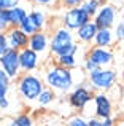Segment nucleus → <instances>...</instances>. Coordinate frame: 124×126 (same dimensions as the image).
Returning <instances> with one entry per match:
<instances>
[{
	"label": "nucleus",
	"mask_w": 124,
	"mask_h": 126,
	"mask_svg": "<svg viewBox=\"0 0 124 126\" xmlns=\"http://www.w3.org/2000/svg\"><path fill=\"white\" fill-rule=\"evenodd\" d=\"M3 121V113H2V110H0V123Z\"/></svg>",
	"instance_id": "f704fd0d"
},
{
	"label": "nucleus",
	"mask_w": 124,
	"mask_h": 126,
	"mask_svg": "<svg viewBox=\"0 0 124 126\" xmlns=\"http://www.w3.org/2000/svg\"><path fill=\"white\" fill-rule=\"evenodd\" d=\"M103 3H105L103 0H84V2L81 3L80 8L83 10V11L86 13V15L89 16L91 19H92L94 16H96V13L99 11V8L103 5Z\"/></svg>",
	"instance_id": "a211bd4d"
},
{
	"label": "nucleus",
	"mask_w": 124,
	"mask_h": 126,
	"mask_svg": "<svg viewBox=\"0 0 124 126\" xmlns=\"http://www.w3.org/2000/svg\"><path fill=\"white\" fill-rule=\"evenodd\" d=\"M43 88L45 83L41 77L35 74H22L18 77V93L25 102H35Z\"/></svg>",
	"instance_id": "7ed1b4c3"
},
{
	"label": "nucleus",
	"mask_w": 124,
	"mask_h": 126,
	"mask_svg": "<svg viewBox=\"0 0 124 126\" xmlns=\"http://www.w3.org/2000/svg\"><path fill=\"white\" fill-rule=\"evenodd\" d=\"M123 89H124V83H123Z\"/></svg>",
	"instance_id": "c9c22d12"
},
{
	"label": "nucleus",
	"mask_w": 124,
	"mask_h": 126,
	"mask_svg": "<svg viewBox=\"0 0 124 126\" xmlns=\"http://www.w3.org/2000/svg\"><path fill=\"white\" fill-rule=\"evenodd\" d=\"M97 29L99 27L96 26V22L91 19V21H87L86 24L81 26V27L75 32V38H76L80 43L89 45V43L94 42V37H96V34H97Z\"/></svg>",
	"instance_id": "4468645a"
},
{
	"label": "nucleus",
	"mask_w": 124,
	"mask_h": 126,
	"mask_svg": "<svg viewBox=\"0 0 124 126\" xmlns=\"http://www.w3.org/2000/svg\"><path fill=\"white\" fill-rule=\"evenodd\" d=\"M18 5H21V0H0V10H3V11L11 10Z\"/></svg>",
	"instance_id": "bb28decb"
},
{
	"label": "nucleus",
	"mask_w": 124,
	"mask_h": 126,
	"mask_svg": "<svg viewBox=\"0 0 124 126\" xmlns=\"http://www.w3.org/2000/svg\"><path fill=\"white\" fill-rule=\"evenodd\" d=\"M10 81L11 80L8 78V75L0 69V99L6 97V94L10 91Z\"/></svg>",
	"instance_id": "5701e85b"
},
{
	"label": "nucleus",
	"mask_w": 124,
	"mask_h": 126,
	"mask_svg": "<svg viewBox=\"0 0 124 126\" xmlns=\"http://www.w3.org/2000/svg\"><path fill=\"white\" fill-rule=\"evenodd\" d=\"M54 62L61 67H65V69H70L73 70L75 67H78V59H76V54H62V56H57L54 58Z\"/></svg>",
	"instance_id": "6ab92c4d"
},
{
	"label": "nucleus",
	"mask_w": 124,
	"mask_h": 126,
	"mask_svg": "<svg viewBox=\"0 0 124 126\" xmlns=\"http://www.w3.org/2000/svg\"><path fill=\"white\" fill-rule=\"evenodd\" d=\"M8 49L10 48H8V42H6L5 32H0V56H3Z\"/></svg>",
	"instance_id": "c756f323"
},
{
	"label": "nucleus",
	"mask_w": 124,
	"mask_h": 126,
	"mask_svg": "<svg viewBox=\"0 0 124 126\" xmlns=\"http://www.w3.org/2000/svg\"><path fill=\"white\" fill-rule=\"evenodd\" d=\"M8 109H10V101H8V97L0 99V110H8Z\"/></svg>",
	"instance_id": "473e14b6"
},
{
	"label": "nucleus",
	"mask_w": 124,
	"mask_h": 126,
	"mask_svg": "<svg viewBox=\"0 0 124 126\" xmlns=\"http://www.w3.org/2000/svg\"><path fill=\"white\" fill-rule=\"evenodd\" d=\"M86 59L92 61L97 67H110L113 64L115 54L110 48H100V46H92L87 49Z\"/></svg>",
	"instance_id": "1a4fd4ad"
},
{
	"label": "nucleus",
	"mask_w": 124,
	"mask_h": 126,
	"mask_svg": "<svg viewBox=\"0 0 124 126\" xmlns=\"http://www.w3.org/2000/svg\"><path fill=\"white\" fill-rule=\"evenodd\" d=\"M10 29L8 18H6V11L0 10V32H6Z\"/></svg>",
	"instance_id": "c85d7f7f"
},
{
	"label": "nucleus",
	"mask_w": 124,
	"mask_h": 126,
	"mask_svg": "<svg viewBox=\"0 0 124 126\" xmlns=\"http://www.w3.org/2000/svg\"><path fill=\"white\" fill-rule=\"evenodd\" d=\"M29 18L32 19V22L35 24V27H37L38 31H45V29H46L48 18H46V13H45L43 10H40V8L32 10V11L29 13Z\"/></svg>",
	"instance_id": "f3484780"
},
{
	"label": "nucleus",
	"mask_w": 124,
	"mask_h": 126,
	"mask_svg": "<svg viewBox=\"0 0 124 126\" xmlns=\"http://www.w3.org/2000/svg\"><path fill=\"white\" fill-rule=\"evenodd\" d=\"M87 80H89V85L97 93H108L115 88L116 80H118V74H116V70H113L110 67H100L89 72Z\"/></svg>",
	"instance_id": "20e7f679"
},
{
	"label": "nucleus",
	"mask_w": 124,
	"mask_h": 126,
	"mask_svg": "<svg viewBox=\"0 0 124 126\" xmlns=\"http://www.w3.org/2000/svg\"><path fill=\"white\" fill-rule=\"evenodd\" d=\"M96 69H100V67H97L92 61H89V59H84V70H86L87 74L92 72V70H96Z\"/></svg>",
	"instance_id": "2f4dec72"
},
{
	"label": "nucleus",
	"mask_w": 124,
	"mask_h": 126,
	"mask_svg": "<svg viewBox=\"0 0 124 126\" xmlns=\"http://www.w3.org/2000/svg\"><path fill=\"white\" fill-rule=\"evenodd\" d=\"M92 97H94L92 91L86 85H76L68 94V104L76 110H83L92 101Z\"/></svg>",
	"instance_id": "423d86ee"
},
{
	"label": "nucleus",
	"mask_w": 124,
	"mask_h": 126,
	"mask_svg": "<svg viewBox=\"0 0 124 126\" xmlns=\"http://www.w3.org/2000/svg\"><path fill=\"white\" fill-rule=\"evenodd\" d=\"M0 69L8 75L10 80L18 78L21 75V67H19V58L16 49H8L3 56H0Z\"/></svg>",
	"instance_id": "0eeeda50"
},
{
	"label": "nucleus",
	"mask_w": 124,
	"mask_h": 126,
	"mask_svg": "<svg viewBox=\"0 0 124 126\" xmlns=\"http://www.w3.org/2000/svg\"><path fill=\"white\" fill-rule=\"evenodd\" d=\"M29 15L27 8L22 5H18L11 10H6V18H8V24L10 27H19L21 22L25 19V16Z\"/></svg>",
	"instance_id": "dca6fc26"
},
{
	"label": "nucleus",
	"mask_w": 124,
	"mask_h": 126,
	"mask_svg": "<svg viewBox=\"0 0 124 126\" xmlns=\"http://www.w3.org/2000/svg\"><path fill=\"white\" fill-rule=\"evenodd\" d=\"M113 34H115V40L116 42H124V21L118 22V24L115 26Z\"/></svg>",
	"instance_id": "a878e982"
},
{
	"label": "nucleus",
	"mask_w": 124,
	"mask_h": 126,
	"mask_svg": "<svg viewBox=\"0 0 124 126\" xmlns=\"http://www.w3.org/2000/svg\"><path fill=\"white\" fill-rule=\"evenodd\" d=\"M54 99H56V93H54L53 89H50V88L45 86V88L41 89V93L38 94L37 102L41 105V107H45V105H50L51 102H54Z\"/></svg>",
	"instance_id": "aec40b11"
},
{
	"label": "nucleus",
	"mask_w": 124,
	"mask_h": 126,
	"mask_svg": "<svg viewBox=\"0 0 124 126\" xmlns=\"http://www.w3.org/2000/svg\"><path fill=\"white\" fill-rule=\"evenodd\" d=\"M19 29H21V31L24 32V34L27 35V37H30V35H34V34H35V32H38V29L35 27V24L32 22V19L29 18V15L25 16V19H24V21L21 22V26H19Z\"/></svg>",
	"instance_id": "4be33fe9"
},
{
	"label": "nucleus",
	"mask_w": 124,
	"mask_h": 126,
	"mask_svg": "<svg viewBox=\"0 0 124 126\" xmlns=\"http://www.w3.org/2000/svg\"><path fill=\"white\" fill-rule=\"evenodd\" d=\"M43 83L46 88L53 89L54 93H67L75 86L73 70L65 69L54 64H50L43 72Z\"/></svg>",
	"instance_id": "f257e3e1"
},
{
	"label": "nucleus",
	"mask_w": 124,
	"mask_h": 126,
	"mask_svg": "<svg viewBox=\"0 0 124 126\" xmlns=\"http://www.w3.org/2000/svg\"><path fill=\"white\" fill-rule=\"evenodd\" d=\"M115 34L113 29H97V34L94 37V46H100V48H110L115 45Z\"/></svg>",
	"instance_id": "2eb2a0df"
},
{
	"label": "nucleus",
	"mask_w": 124,
	"mask_h": 126,
	"mask_svg": "<svg viewBox=\"0 0 124 126\" xmlns=\"http://www.w3.org/2000/svg\"><path fill=\"white\" fill-rule=\"evenodd\" d=\"M35 5H40V6H53L56 5L59 0H32Z\"/></svg>",
	"instance_id": "7c9ffc66"
},
{
	"label": "nucleus",
	"mask_w": 124,
	"mask_h": 126,
	"mask_svg": "<svg viewBox=\"0 0 124 126\" xmlns=\"http://www.w3.org/2000/svg\"><path fill=\"white\" fill-rule=\"evenodd\" d=\"M59 2L64 8L70 10V8H78V6H81V3H83L84 0H59Z\"/></svg>",
	"instance_id": "cd10ccee"
},
{
	"label": "nucleus",
	"mask_w": 124,
	"mask_h": 126,
	"mask_svg": "<svg viewBox=\"0 0 124 126\" xmlns=\"http://www.w3.org/2000/svg\"><path fill=\"white\" fill-rule=\"evenodd\" d=\"M91 18L78 6V8H70L62 15V27H65L70 32H76L81 26H84Z\"/></svg>",
	"instance_id": "39448f33"
},
{
	"label": "nucleus",
	"mask_w": 124,
	"mask_h": 126,
	"mask_svg": "<svg viewBox=\"0 0 124 126\" xmlns=\"http://www.w3.org/2000/svg\"><path fill=\"white\" fill-rule=\"evenodd\" d=\"M115 126H124V118H123V120H119V121H116Z\"/></svg>",
	"instance_id": "72a5a7b5"
},
{
	"label": "nucleus",
	"mask_w": 124,
	"mask_h": 126,
	"mask_svg": "<svg viewBox=\"0 0 124 126\" xmlns=\"http://www.w3.org/2000/svg\"><path fill=\"white\" fill-rule=\"evenodd\" d=\"M92 21L99 29H112L116 22V8L113 5L103 3L92 18Z\"/></svg>",
	"instance_id": "6e6552de"
},
{
	"label": "nucleus",
	"mask_w": 124,
	"mask_h": 126,
	"mask_svg": "<svg viewBox=\"0 0 124 126\" xmlns=\"http://www.w3.org/2000/svg\"><path fill=\"white\" fill-rule=\"evenodd\" d=\"M81 46L75 42V34L65 27H56L50 37V53L57 58L62 54H76Z\"/></svg>",
	"instance_id": "f03ea898"
},
{
	"label": "nucleus",
	"mask_w": 124,
	"mask_h": 126,
	"mask_svg": "<svg viewBox=\"0 0 124 126\" xmlns=\"http://www.w3.org/2000/svg\"><path fill=\"white\" fill-rule=\"evenodd\" d=\"M87 123H89V126H115L116 120L113 117H110V118H96V117H92V118L87 120Z\"/></svg>",
	"instance_id": "b1692460"
},
{
	"label": "nucleus",
	"mask_w": 124,
	"mask_h": 126,
	"mask_svg": "<svg viewBox=\"0 0 124 126\" xmlns=\"http://www.w3.org/2000/svg\"><path fill=\"white\" fill-rule=\"evenodd\" d=\"M10 126H35V121L30 115L27 113H21L18 117H14L10 121Z\"/></svg>",
	"instance_id": "412c9836"
},
{
	"label": "nucleus",
	"mask_w": 124,
	"mask_h": 126,
	"mask_svg": "<svg viewBox=\"0 0 124 126\" xmlns=\"http://www.w3.org/2000/svg\"><path fill=\"white\" fill-rule=\"evenodd\" d=\"M92 101L96 105V118H110L113 115V104L107 93H96Z\"/></svg>",
	"instance_id": "9b49d317"
},
{
	"label": "nucleus",
	"mask_w": 124,
	"mask_h": 126,
	"mask_svg": "<svg viewBox=\"0 0 124 126\" xmlns=\"http://www.w3.org/2000/svg\"><path fill=\"white\" fill-rule=\"evenodd\" d=\"M18 58H19V67L21 72L24 74H32L34 70H37L40 67V54H37L35 51L29 48H24L21 51H18Z\"/></svg>",
	"instance_id": "9d476101"
},
{
	"label": "nucleus",
	"mask_w": 124,
	"mask_h": 126,
	"mask_svg": "<svg viewBox=\"0 0 124 126\" xmlns=\"http://www.w3.org/2000/svg\"><path fill=\"white\" fill-rule=\"evenodd\" d=\"M67 126H89L86 118H83L81 115H75V117H72L70 120H68V125Z\"/></svg>",
	"instance_id": "393cba45"
},
{
	"label": "nucleus",
	"mask_w": 124,
	"mask_h": 126,
	"mask_svg": "<svg viewBox=\"0 0 124 126\" xmlns=\"http://www.w3.org/2000/svg\"><path fill=\"white\" fill-rule=\"evenodd\" d=\"M29 49L35 51L37 54H45L50 49V35L46 31H38L29 37Z\"/></svg>",
	"instance_id": "ddd939ff"
},
{
	"label": "nucleus",
	"mask_w": 124,
	"mask_h": 126,
	"mask_svg": "<svg viewBox=\"0 0 124 126\" xmlns=\"http://www.w3.org/2000/svg\"><path fill=\"white\" fill-rule=\"evenodd\" d=\"M5 35H6V42H8V48L10 49L21 51V49L27 48L29 37L19 27H10L8 31L5 32Z\"/></svg>",
	"instance_id": "f8f14e48"
}]
</instances>
